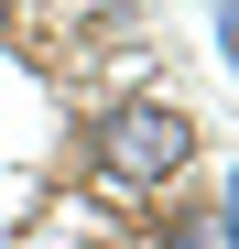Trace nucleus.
<instances>
[{
  "label": "nucleus",
  "instance_id": "obj_1",
  "mask_svg": "<svg viewBox=\"0 0 239 249\" xmlns=\"http://www.w3.org/2000/svg\"><path fill=\"white\" fill-rule=\"evenodd\" d=\"M185 162H196V119H185L174 98H120V108L87 119V174H98V184L152 195V184H174Z\"/></svg>",
  "mask_w": 239,
  "mask_h": 249
},
{
  "label": "nucleus",
  "instance_id": "obj_2",
  "mask_svg": "<svg viewBox=\"0 0 239 249\" xmlns=\"http://www.w3.org/2000/svg\"><path fill=\"white\" fill-rule=\"evenodd\" d=\"M163 249H228V217L207 206V217H185V228H163Z\"/></svg>",
  "mask_w": 239,
  "mask_h": 249
}]
</instances>
